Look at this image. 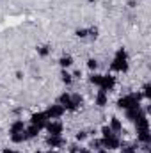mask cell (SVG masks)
Listing matches in <instances>:
<instances>
[{
  "instance_id": "4fadbf2b",
  "label": "cell",
  "mask_w": 151,
  "mask_h": 153,
  "mask_svg": "<svg viewBox=\"0 0 151 153\" xmlns=\"http://www.w3.org/2000/svg\"><path fill=\"white\" fill-rule=\"evenodd\" d=\"M87 137H89V134H87L85 130H78V132H76V135H75V139L78 141V143H82V141H85Z\"/></svg>"
},
{
  "instance_id": "5bb4252c",
  "label": "cell",
  "mask_w": 151,
  "mask_h": 153,
  "mask_svg": "<svg viewBox=\"0 0 151 153\" xmlns=\"http://www.w3.org/2000/svg\"><path fill=\"white\" fill-rule=\"evenodd\" d=\"M75 36L80 39H87V29H78L75 32Z\"/></svg>"
},
{
  "instance_id": "7c38bea8",
  "label": "cell",
  "mask_w": 151,
  "mask_h": 153,
  "mask_svg": "<svg viewBox=\"0 0 151 153\" xmlns=\"http://www.w3.org/2000/svg\"><path fill=\"white\" fill-rule=\"evenodd\" d=\"M98 66H100L98 59H89V61H87V68H89L91 71H96V70H98Z\"/></svg>"
},
{
  "instance_id": "d6986e66",
  "label": "cell",
  "mask_w": 151,
  "mask_h": 153,
  "mask_svg": "<svg viewBox=\"0 0 151 153\" xmlns=\"http://www.w3.org/2000/svg\"><path fill=\"white\" fill-rule=\"evenodd\" d=\"M46 153H57V152H55V150H48Z\"/></svg>"
},
{
  "instance_id": "2e32d148",
  "label": "cell",
  "mask_w": 151,
  "mask_h": 153,
  "mask_svg": "<svg viewBox=\"0 0 151 153\" xmlns=\"http://www.w3.org/2000/svg\"><path fill=\"white\" fill-rule=\"evenodd\" d=\"M14 78H16V80H23V78H25V73H23L21 70H18V71L14 73Z\"/></svg>"
},
{
  "instance_id": "3957f363",
  "label": "cell",
  "mask_w": 151,
  "mask_h": 153,
  "mask_svg": "<svg viewBox=\"0 0 151 153\" xmlns=\"http://www.w3.org/2000/svg\"><path fill=\"white\" fill-rule=\"evenodd\" d=\"M46 144H48V148L57 150V148L66 146V139L61 137V135H48V137H46Z\"/></svg>"
},
{
  "instance_id": "9a60e30c",
  "label": "cell",
  "mask_w": 151,
  "mask_h": 153,
  "mask_svg": "<svg viewBox=\"0 0 151 153\" xmlns=\"http://www.w3.org/2000/svg\"><path fill=\"white\" fill-rule=\"evenodd\" d=\"M139 4H141V0H128V2H126L128 9H137V7H139Z\"/></svg>"
},
{
  "instance_id": "5b68a950",
  "label": "cell",
  "mask_w": 151,
  "mask_h": 153,
  "mask_svg": "<svg viewBox=\"0 0 151 153\" xmlns=\"http://www.w3.org/2000/svg\"><path fill=\"white\" fill-rule=\"evenodd\" d=\"M94 105H98V107H105V105H109V93H105V91H98L96 93V96H94Z\"/></svg>"
},
{
  "instance_id": "ba28073f",
  "label": "cell",
  "mask_w": 151,
  "mask_h": 153,
  "mask_svg": "<svg viewBox=\"0 0 151 153\" xmlns=\"http://www.w3.org/2000/svg\"><path fill=\"white\" fill-rule=\"evenodd\" d=\"M61 80H62V84H66V85H71L73 84V75L68 71V70H61Z\"/></svg>"
},
{
  "instance_id": "e0dca14e",
  "label": "cell",
  "mask_w": 151,
  "mask_h": 153,
  "mask_svg": "<svg viewBox=\"0 0 151 153\" xmlns=\"http://www.w3.org/2000/svg\"><path fill=\"white\" fill-rule=\"evenodd\" d=\"M96 153H109L107 148H100V150H96Z\"/></svg>"
},
{
  "instance_id": "ac0fdd59",
  "label": "cell",
  "mask_w": 151,
  "mask_h": 153,
  "mask_svg": "<svg viewBox=\"0 0 151 153\" xmlns=\"http://www.w3.org/2000/svg\"><path fill=\"white\" fill-rule=\"evenodd\" d=\"M87 4H96V0H87Z\"/></svg>"
},
{
  "instance_id": "9c48e42d",
  "label": "cell",
  "mask_w": 151,
  "mask_h": 153,
  "mask_svg": "<svg viewBox=\"0 0 151 153\" xmlns=\"http://www.w3.org/2000/svg\"><path fill=\"white\" fill-rule=\"evenodd\" d=\"M101 82H103V75H100V73H91V75H89V84H91V85L100 87Z\"/></svg>"
},
{
  "instance_id": "7a4b0ae2",
  "label": "cell",
  "mask_w": 151,
  "mask_h": 153,
  "mask_svg": "<svg viewBox=\"0 0 151 153\" xmlns=\"http://www.w3.org/2000/svg\"><path fill=\"white\" fill-rule=\"evenodd\" d=\"M64 112H66L64 107H61L59 103H53V105H50V107L44 111V114L48 116V119H59Z\"/></svg>"
},
{
  "instance_id": "30bf717a",
  "label": "cell",
  "mask_w": 151,
  "mask_h": 153,
  "mask_svg": "<svg viewBox=\"0 0 151 153\" xmlns=\"http://www.w3.org/2000/svg\"><path fill=\"white\" fill-rule=\"evenodd\" d=\"M110 130H112L114 134L115 132H123V123L119 121V117H110Z\"/></svg>"
},
{
  "instance_id": "277c9868",
  "label": "cell",
  "mask_w": 151,
  "mask_h": 153,
  "mask_svg": "<svg viewBox=\"0 0 151 153\" xmlns=\"http://www.w3.org/2000/svg\"><path fill=\"white\" fill-rule=\"evenodd\" d=\"M46 123H48V116L44 114V112L32 114V117H30V125L38 126L39 130H41V128H44V126H46Z\"/></svg>"
},
{
  "instance_id": "52a82bcc",
  "label": "cell",
  "mask_w": 151,
  "mask_h": 153,
  "mask_svg": "<svg viewBox=\"0 0 151 153\" xmlns=\"http://www.w3.org/2000/svg\"><path fill=\"white\" fill-rule=\"evenodd\" d=\"M57 62H59L61 70H70V68L73 66V57H71V55H62Z\"/></svg>"
},
{
  "instance_id": "8fae6325",
  "label": "cell",
  "mask_w": 151,
  "mask_h": 153,
  "mask_svg": "<svg viewBox=\"0 0 151 153\" xmlns=\"http://www.w3.org/2000/svg\"><path fill=\"white\" fill-rule=\"evenodd\" d=\"M36 52H38L39 57H48V55L52 53V48H50L48 45H39L38 48H36Z\"/></svg>"
},
{
  "instance_id": "6da1fadb",
  "label": "cell",
  "mask_w": 151,
  "mask_h": 153,
  "mask_svg": "<svg viewBox=\"0 0 151 153\" xmlns=\"http://www.w3.org/2000/svg\"><path fill=\"white\" fill-rule=\"evenodd\" d=\"M46 132L50 134V135H62V130H64V125L61 123V121H57V119H48V123H46Z\"/></svg>"
},
{
  "instance_id": "8992f818",
  "label": "cell",
  "mask_w": 151,
  "mask_h": 153,
  "mask_svg": "<svg viewBox=\"0 0 151 153\" xmlns=\"http://www.w3.org/2000/svg\"><path fill=\"white\" fill-rule=\"evenodd\" d=\"M23 130H25L23 119H16V121H13L11 126H9V134H20V132H23Z\"/></svg>"
}]
</instances>
